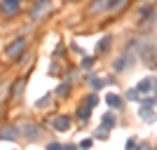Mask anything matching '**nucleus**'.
Masks as SVG:
<instances>
[{
  "label": "nucleus",
  "instance_id": "obj_3",
  "mask_svg": "<svg viewBox=\"0 0 157 150\" xmlns=\"http://www.w3.org/2000/svg\"><path fill=\"white\" fill-rule=\"evenodd\" d=\"M143 61L150 68H157V49L155 47H143Z\"/></svg>",
  "mask_w": 157,
  "mask_h": 150
},
{
  "label": "nucleus",
  "instance_id": "obj_24",
  "mask_svg": "<svg viewBox=\"0 0 157 150\" xmlns=\"http://www.w3.org/2000/svg\"><path fill=\"white\" fill-rule=\"evenodd\" d=\"M152 89H155V94H157V80H155V82H152Z\"/></svg>",
  "mask_w": 157,
  "mask_h": 150
},
{
  "label": "nucleus",
  "instance_id": "obj_23",
  "mask_svg": "<svg viewBox=\"0 0 157 150\" xmlns=\"http://www.w3.org/2000/svg\"><path fill=\"white\" fill-rule=\"evenodd\" d=\"M92 63H94V59H82V66H85V68H89Z\"/></svg>",
  "mask_w": 157,
  "mask_h": 150
},
{
  "label": "nucleus",
  "instance_id": "obj_9",
  "mask_svg": "<svg viewBox=\"0 0 157 150\" xmlns=\"http://www.w3.org/2000/svg\"><path fill=\"white\" fill-rule=\"evenodd\" d=\"M136 89H138V94H148V91L152 89V80L150 78H145V80H141L136 85Z\"/></svg>",
  "mask_w": 157,
  "mask_h": 150
},
{
  "label": "nucleus",
  "instance_id": "obj_1",
  "mask_svg": "<svg viewBox=\"0 0 157 150\" xmlns=\"http://www.w3.org/2000/svg\"><path fill=\"white\" fill-rule=\"evenodd\" d=\"M24 47H26V38H19V40H14L12 45L5 49V54L10 56V59H14V56H19V54L24 52Z\"/></svg>",
  "mask_w": 157,
  "mask_h": 150
},
{
  "label": "nucleus",
  "instance_id": "obj_5",
  "mask_svg": "<svg viewBox=\"0 0 157 150\" xmlns=\"http://www.w3.org/2000/svg\"><path fill=\"white\" fill-rule=\"evenodd\" d=\"M52 127L56 131H68V127H71V117H66V115H59V117L52 120Z\"/></svg>",
  "mask_w": 157,
  "mask_h": 150
},
{
  "label": "nucleus",
  "instance_id": "obj_17",
  "mask_svg": "<svg viewBox=\"0 0 157 150\" xmlns=\"http://www.w3.org/2000/svg\"><path fill=\"white\" fill-rule=\"evenodd\" d=\"M138 96H141V94H138V89H136V87H134V89H129V91H127V98H129V101H136Z\"/></svg>",
  "mask_w": 157,
  "mask_h": 150
},
{
  "label": "nucleus",
  "instance_id": "obj_10",
  "mask_svg": "<svg viewBox=\"0 0 157 150\" xmlns=\"http://www.w3.org/2000/svg\"><path fill=\"white\" fill-rule=\"evenodd\" d=\"M124 2L127 0H110V2H108V12H120V10H122V7H124Z\"/></svg>",
  "mask_w": 157,
  "mask_h": 150
},
{
  "label": "nucleus",
  "instance_id": "obj_16",
  "mask_svg": "<svg viewBox=\"0 0 157 150\" xmlns=\"http://www.w3.org/2000/svg\"><path fill=\"white\" fill-rule=\"evenodd\" d=\"M21 89H24V80H19V82L14 85V91H12V96H17V98H19V96H21Z\"/></svg>",
  "mask_w": 157,
  "mask_h": 150
},
{
  "label": "nucleus",
  "instance_id": "obj_12",
  "mask_svg": "<svg viewBox=\"0 0 157 150\" xmlns=\"http://www.w3.org/2000/svg\"><path fill=\"white\" fill-rule=\"evenodd\" d=\"M108 45H110V35H105L103 40H101V42H98L96 45V52L101 54V52H105V49H108Z\"/></svg>",
  "mask_w": 157,
  "mask_h": 150
},
{
  "label": "nucleus",
  "instance_id": "obj_2",
  "mask_svg": "<svg viewBox=\"0 0 157 150\" xmlns=\"http://www.w3.org/2000/svg\"><path fill=\"white\" fill-rule=\"evenodd\" d=\"M19 2L21 0H0V10H2L7 17H12V14H17V10H19Z\"/></svg>",
  "mask_w": 157,
  "mask_h": 150
},
{
  "label": "nucleus",
  "instance_id": "obj_19",
  "mask_svg": "<svg viewBox=\"0 0 157 150\" xmlns=\"http://www.w3.org/2000/svg\"><path fill=\"white\" fill-rule=\"evenodd\" d=\"M56 94H59V96H66V94H68V82H63V85L56 89Z\"/></svg>",
  "mask_w": 157,
  "mask_h": 150
},
{
  "label": "nucleus",
  "instance_id": "obj_6",
  "mask_svg": "<svg viewBox=\"0 0 157 150\" xmlns=\"http://www.w3.org/2000/svg\"><path fill=\"white\" fill-rule=\"evenodd\" d=\"M108 2H110V0H94L92 7H89V12H92V14L103 12V10H108Z\"/></svg>",
  "mask_w": 157,
  "mask_h": 150
},
{
  "label": "nucleus",
  "instance_id": "obj_15",
  "mask_svg": "<svg viewBox=\"0 0 157 150\" xmlns=\"http://www.w3.org/2000/svg\"><path fill=\"white\" fill-rule=\"evenodd\" d=\"M127 63H131V59L129 56H122V59H117V63H115V71H122Z\"/></svg>",
  "mask_w": 157,
  "mask_h": 150
},
{
  "label": "nucleus",
  "instance_id": "obj_14",
  "mask_svg": "<svg viewBox=\"0 0 157 150\" xmlns=\"http://www.w3.org/2000/svg\"><path fill=\"white\" fill-rule=\"evenodd\" d=\"M26 129H28V131H26V136H28V138H38V136H40V131H38V127H33V124H28Z\"/></svg>",
  "mask_w": 157,
  "mask_h": 150
},
{
  "label": "nucleus",
  "instance_id": "obj_25",
  "mask_svg": "<svg viewBox=\"0 0 157 150\" xmlns=\"http://www.w3.org/2000/svg\"><path fill=\"white\" fill-rule=\"evenodd\" d=\"M45 2H49V0H38V5H45Z\"/></svg>",
  "mask_w": 157,
  "mask_h": 150
},
{
  "label": "nucleus",
  "instance_id": "obj_21",
  "mask_svg": "<svg viewBox=\"0 0 157 150\" xmlns=\"http://www.w3.org/2000/svg\"><path fill=\"white\" fill-rule=\"evenodd\" d=\"M92 143H94L92 138H85V141H80V145H78V148H89Z\"/></svg>",
  "mask_w": 157,
  "mask_h": 150
},
{
  "label": "nucleus",
  "instance_id": "obj_11",
  "mask_svg": "<svg viewBox=\"0 0 157 150\" xmlns=\"http://www.w3.org/2000/svg\"><path fill=\"white\" fill-rule=\"evenodd\" d=\"M101 127H103V129H113V127H115V115H110V113H108V115H103Z\"/></svg>",
  "mask_w": 157,
  "mask_h": 150
},
{
  "label": "nucleus",
  "instance_id": "obj_8",
  "mask_svg": "<svg viewBox=\"0 0 157 150\" xmlns=\"http://www.w3.org/2000/svg\"><path fill=\"white\" fill-rule=\"evenodd\" d=\"M105 101H108V106H110V108H115V110H120V108H122V98H120L117 94H108V96H105Z\"/></svg>",
  "mask_w": 157,
  "mask_h": 150
},
{
  "label": "nucleus",
  "instance_id": "obj_7",
  "mask_svg": "<svg viewBox=\"0 0 157 150\" xmlns=\"http://www.w3.org/2000/svg\"><path fill=\"white\" fill-rule=\"evenodd\" d=\"M138 115H141V120H145V122H152V120H155V115H152V106H141V113H138Z\"/></svg>",
  "mask_w": 157,
  "mask_h": 150
},
{
  "label": "nucleus",
  "instance_id": "obj_4",
  "mask_svg": "<svg viewBox=\"0 0 157 150\" xmlns=\"http://www.w3.org/2000/svg\"><path fill=\"white\" fill-rule=\"evenodd\" d=\"M17 138H19V129H17V127L0 129V141H17Z\"/></svg>",
  "mask_w": 157,
  "mask_h": 150
},
{
  "label": "nucleus",
  "instance_id": "obj_20",
  "mask_svg": "<svg viewBox=\"0 0 157 150\" xmlns=\"http://www.w3.org/2000/svg\"><path fill=\"white\" fill-rule=\"evenodd\" d=\"M85 103H89V106L94 108V106L98 103V96H96V94H92V96H87V101H85Z\"/></svg>",
  "mask_w": 157,
  "mask_h": 150
},
{
  "label": "nucleus",
  "instance_id": "obj_22",
  "mask_svg": "<svg viewBox=\"0 0 157 150\" xmlns=\"http://www.w3.org/2000/svg\"><path fill=\"white\" fill-rule=\"evenodd\" d=\"M92 85H94V89H101V85H103V80H92Z\"/></svg>",
  "mask_w": 157,
  "mask_h": 150
},
{
  "label": "nucleus",
  "instance_id": "obj_26",
  "mask_svg": "<svg viewBox=\"0 0 157 150\" xmlns=\"http://www.w3.org/2000/svg\"><path fill=\"white\" fill-rule=\"evenodd\" d=\"M0 113H2V110H0Z\"/></svg>",
  "mask_w": 157,
  "mask_h": 150
},
{
  "label": "nucleus",
  "instance_id": "obj_13",
  "mask_svg": "<svg viewBox=\"0 0 157 150\" xmlns=\"http://www.w3.org/2000/svg\"><path fill=\"white\" fill-rule=\"evenodd\" d=\"M89 108H92L89 103L80 106V110H78V117H80V120H87V117H89Z\"/></svg>",
  "mask_w": 157,
  "mask_h": 150
},
{
  "label": "nucleus",
  "instance_id": "obj_18",
  "mask_svg": "<svg viewBox=\"0 0 157 150\" xmlns=\"http://www.w3.org/2000/svg\"><path fill=\"white\" fill-rule=\"evenodd\" d=\"M49 150H68V148H73V145H61V143H49L47 145Z\"/></svg>",
  "mask_w": 157,
  "mask_h": 150
}]
</instances>
